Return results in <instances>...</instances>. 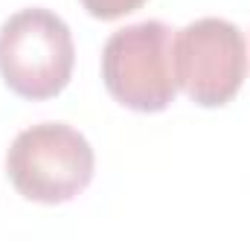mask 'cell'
<instances>
[{
	"instance_id": "1",
	"label": "cell",
	"mask_w": 250,
	"mask_h": 250,
	"mask_svg": "<svg viewBox=\"0 0 250 250\" xmlns=\"http://www.w3.org/2000/svg\"><path fill=\"white\" fill-rule=\"evenodd\" d=\"M93 148L82 131L67 123H38L23 128L6 154V172L26 201H73L93 178Z\"/></svg>"
},
{
	"instance_id": "2",
	"label": "cell",
	"mask_w": 250,
	"mask_h": 250,
	"mask_svg": "<svg viewBox=\"0 0 250 250\" xmlns=\"http://www.w3.org/2000/svg\"><path fill=\"white\" fill-rule=\"evenodd\" d=\"M73 62L70 26L50 9H21L0 26V76L23 99L62 93L73 76Z\"/></svg>"
},
{
	"instance_id": "3",
	"label": "cell",
	"mask_w": 250,
	"mask_h": 250,
	"mask_svg": "<svg viewBox=\"0 0 250 250\" xmlns=\"http://www.w3.org/2000/svg\"><path fill=\"white\" fill-rule=\"evenodd\" d=\"M172 38L163 21H140L108 38L102 50V79L120 105L140 114H157L175 102Z\"/></svg>"
},
{
	"instance_id": "4",
	"label": "cell",
	"mask_w": 250,
	"mask_h": 250,
	"mask_svg": "<svg viewBox=\"0 0 250 250\" xmlns=\"http://www.w3.org/2000/svg\"><path fill=\"white\" fill-rule=\"evenodd\" d=\"M175 82L201 108L227 105L248 73L242 29L224 18H198L172 38Z\"/></svg>"
},
{
	"instance_id": "5",
	"label": "cell",
	"mask_w": 250,
	"mask_h": 250,
	"mask_svg": "<svg viewBox=\"0 0 250 250\" xmlns=\"http://www.w3.org/2000/svg\"><path fill=\"white\" fill-rule=\"evenodd\" d=\"M143 3H146V0H82V6H84L93 18H99V21H117V18H123V15L137 12Z\"/></svg>"
}]
</instances>
